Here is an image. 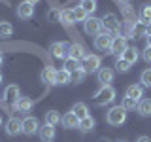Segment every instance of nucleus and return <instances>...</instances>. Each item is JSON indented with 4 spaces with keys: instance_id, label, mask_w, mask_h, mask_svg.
<instances>
[{
    "instance_id": "22",
    "label": "nucleus",
    "mask_w": 151,
    "mask_h": 142,
    "mask_svg": "<svg viewBox=\"0 0 151 142\" xmlns=\"http://www.w3.org/2000/svg\"><path fill=\"white\" fill-rule=\"evenodd\" d=\"M4 97H6V101H9V102L15 104V101L21 97V95H19V87H17L15 83H13V85H8V87H6V93H4Z\"/></svg>"
},
{
    "instance_id": "37",
    "label": "nucleus",
    "mask_w": 151,
    "mask_h": 142,
    "mask_svg": "<svg viewBox=\"0 0 151 142\" xmlns=\"http://www.w3.org/2000/svg\"><path fill=\"white\" fill-rule=\"evenodd\" d=\"M47 17H49V21H60V9H51Z\"/></svg>"
},
{
    "instance_id": "41",
    "label": "nucleus",
    "mask_w": 151,
    "mask_h": 142,
    "mask_svg": "<svg viewBox=\"0 0 151 142\" xmlns=\"http://www.w3.org/2000/svg\"><path fill=\"white\" fill-rule=\"evenodd\" d=\"M25 2H28V4H32V6H34V4H38L40 0H25Z\"/></svg>"
},
{
    "instance_id": "7",
    "label": "nucleus",
    "mask_w": 151,
    "mask_h": 142,
    "mask_svg": "<svg viewBox=\"0 0 151 142\" xmlns=\"http://www.w3.org/2000/svg\"><path fill=\"white\" fill-rule=\"evenodd\" d=\"M68 49H70V44H66V42H53L49 46V51L55 59H66L68 57Z\"/></svg>"
},
{
    "instance_id": "15",
    "label": "nucleus",
    "mask_w": 151,
    "mask_h": 142,
    "mask_svg": "<svg viewBox=\"0 0 151 142\" xmlns=\"http://www.w3.org/2000/svg\"><path fill=\"white\" fill-rule=\"evenodd\" d=\"M17 15H19V19H30L34 15V6L28 2H21L17 6Z\"/></svg>"
},
{
    "instance_id": "30",
    "label": "nucleus",
    "mask_w": 151,
    "mask_h": 142,
    "mask_svg": "<svg viewBox=\"0 0 151 142\" xmlns=\"http://www.w3.org/2000/svg\"><path fill=\"white\" fill-rule=\"evenodd\" d=\"M60 23L66 27H70V25H74V13H72V9H63L60 12Z\"/></svg>"
},
{
    "instance_id": "32",
    "label": "nucleus",
    "mask_w": 151,
    "mask_h": 142,
    "mask_svg": "<svg viewBox=\"0 0 151 142\" xmlns=\"http://www.w3.org/2000/svg\"><path fill=\"white\" fill-rule=\"evenodd\" d=\"M45 123H49V125H57V123H60V114L57 110L45 112Z\"/></svg>"
},
{
    "instance_id": "25",
    "label": "nucleus",
    "mask_w": 151,
    "mask_h": 142,
    "mask_svg": "<svg viewBox=\"0 0 151 142\" xmlns=\"http://www.w3.org/2000/svg\"><path fill=\"white\" fill-rule=\"evenodd\" d=\"M94 125H96V121H94L91 116H87V117H83V120H79L78 129H79V131H83V133H89V131H93V129H94Z\"/></svg>"
},
{
    "instance_id": "24",
    "label": "nucleus",
    "mask_w": 151,
    "mask_h": 142,
    "mask_svg": "<svg viewBox=\"0 0 151 142\" xmlns=\"http://www.w3.org/2000/svg\"><path fill=\"white\" fill-rule=\"evenodd\" d=\"M123 59L127 61V63H130V64H134V63H138V49H136V47H127L125 49V53L121 55Z\"/></svg>"
},
{
    "instance_id": "20",
    "label": "nucleus",
    "mask_w": 151,
    "mask_h": 142,
    "mask_svg": "<svg viewBox=\"0 0 151 142\" xmlns=\"http://www.w3.org/2000/svg\"><path fill=\"white\" fill-rule=\"evenodd\" d=\"M68 83H72V74H70L68 70H64V68L57 70V80H55V85H68Z\"/></svg>"
},
{
    "instance_id": "47",
    "label": "nucleus",
    "mask_w": 151,
    "mask_h": 142,
    "mask_svg": "<svg viewBox=\"0 0 151 142\" xmlns=\"http://www.w3.org/2000/svg\"><path fill=\"white\" fill-rule=\"evenodd\" d=\"M117 142H127V140H117Z\"/></svg>"
},
{
    "instance_id": "9",
    "label": "nucleus",
    "mask_w": 151,
    "mask_h": 142,
    "mask_svg": "<svg viewBox=\"0 0 151 142\" xmlns=\"http://www.w3.org/2000/svg\"><path fill=\"white\" fill-rule=\"evenodd\" d=\"M6 135L8 136H17L23 133V120H17V117H9L6 121Z\"/></svg>"
},
{
    "instance_id": "43",
    "label": "nucleus",
    "mask_w": 151,
    "mask_h": 142,
    "mask_svg": "<svg viewBox=\"0 0 151 142\" xmlns=\"http://www.w3.org/2000/svg\"><path fill=\"white\" fill-rule=\"evenodd\" d=\"M2 63H4V55H2V51H0V66H2Z\"/></svg>"
},
{
    "instance_id": "27",
    "label": "nucleus",
    "mask_w": 151,
    "mask_h": 142,
    "mask_svg": "<svg viewBox=\"0 0 151 142\" xmlns=\"http://www.w3.org/2000/svg\"><path fill=\"white\" fill-rule=\"evenodd\" d=\"M78 68H81V63H79V61L72 59V57H66V59H64V70H68V72L72 74Z\"/></svg>"
},
{
    "instance_id": "18",
    "label": "nucleus",
    "mask_w": 151,
    "mask_h": 142,
    "mask_svg": "<svg viewBox=\"0 0 151 142\" xmlns=\"http://www.w3.org/2000/svg\"><path fill=\"white\" fill-rule=\"evenodd\" d=\"M70 112H72L78 120H83V117L89 116V108H87V104H85V102H76Z\"/></svg>"
},
{
    "instance_id": "19",
    "label": "nucleus",
    "mask_w": 151,
    "mask_h": 142,
    "mask_svg": "<svg viewBox=\"0 0 151 142\" xmlns=\"http://www.w3.org/2000/svg\"><path fill=\"white\" fill-rule=\"evenodd\" d=\"M136 110L142 117H149L151 116V99H142L138 102V106H136Z\"/></svg>"
},
{
    "instance_id": "3",
    "label": "nucleus",
    "mask_w": 151,
    "mask_h": 142,
    "mask_svg": "<svg viewBox=\"0 0 151 142\" xmlns=\"http://www.w3.org/2000/svg\"><path fill=\"white\" fill-rule=\"evenodd\" d=\"M102 27L106 32H110L111 36H119L121 34V21L117 19L115 13H106L102 17Z\"/></svg>"
},
{
    "instance_id": "23",
    "label": "nucleus",
    "mask_w": 151,
    "mask_h": 142,
    "mask_svg": "<svg viewBox=\"0 0 151 142\" xmlns=\"http://www.w3.org/2000/svg\"><path fill=\"white\" fill-rule=\"evenodd\" d=\"M119 8H121V13L125 15V19H127V21H134V17H136V12H134V8H132L129 2H121V4H119Z\"/></svg>"
},
{
    "instance_id": "1",
    "label": "nucleus",
    "mask_w": 151,
    "mask_h": 142,
    "mask_svg": "<svg viewBox=\"0 0 151 142\" xmlns=\"http://www.w3.org/2000/svg\"><path fill=\"white\" fill-rule=\"evenodd\" d=\"M106 121L110 123L111 127H119V125H123V123L127 121V110L121 106H113V108H110L108 110V114H106Z\"/></svg>"
},
{
    "instance_id": "10",
    "label": "nucleus",
    "mask_w": 151,
    "mask_h": 142,
    "mask_svg": "<svg viewBox=\"0 0 151 142\" xmlns=\"http://www.w3.org/2000/svg\"><path fill=\"white\" fill-rule=\"evenodd\" d=\"M85 64H83V68H85V72H98L100 70V63H102V59L98 55H87L85 57Z\"/></svg>"
},
{
    "instance_id": "5",
    "label": "nucleus",
    "mask_w": 151,
    "mask_h": 142,
    "mask_svg": "<svg viewBox=\"0 0 151 142\" xmlns=\"http://www.w3.org/2000/svg\"><path fill=\"white\" fill-rule=\"evenodd\" d=\"M83 30L87 32V34H91V36L100 34V32L104 30V27H102V19L89 15L87 19H85V23H83Z\"/></svg>"
},
{
    "instance_id": "6",
    "label": "nucleus",
    "mask_w": 151,
    "mask_h": 142,
    "mask_svg": "<svg viewBox=\"0 0 151 142\" xmlns=\"http://www.w3.org/2000/svg\"><path fill=\"white\" fill-rule=\"evenodd\" d=\"M127 47H129V44H127V38L123 36V34L113 36V40H111V47H110V53L117 55V57H121L123 53H125Z\"/></svg>"
},
{
    "instance_id": "4",
    "label": "nucleus",
    "mask_w": 151,
    "mask_h": 142,
    "mask_svg": "<svg viewBox=\"0 0 151 142\" xmlns=\"http://www.w3.org/2000/svg\"><path fill=\"white\" fill-rule=\"evenodd\" d=\"M111 40H113V36L110 34V32L102 30L100 34H96V36H94V47H96L98 51H102V53H110Z\"/></svg>"
},
{
    "instance_id": "26",
    "label": "nucleus",
    "mask_w": 151,
    "mask_h": 142,
    "mask_svg": "<svg viewBox=\"0 0 151 142\" xmlns=\"http://www.w3.org/2000/svg\"><path fill=\"white\" fill-rule=\"evenodd\" d=\"M72 13H74V21H76V23H85V19L89 17V13L85 12L81 6H76V8L72 9Z\"/></svg>"
},
{
    "instance_id": "16",
    "label": "nucleus",
    "mask_w": 151,
    "mask_h": 142,
    "mask_svg": "<svg viewBox=\"0 0 151 142\" xmlns=\"http://www.w3.org/2000/svg\"><path fill=\"white\" fill-rule=\"evenodd\" d=\"M60 123H63L64 129H76V127L79 125V120L74 116L72 112H66L63 117H60Z\"/></svg>"
},
{
    "instance_id": "14",
    "label": "nucleus",
    "mask_w": 151,
    "mask_h": 142,
    "mask_svg": "<svg viewBox=\"0 0 151 142\" xmlns=\"http://www.w3.org/2000/svg\"><path fill=\"white\" fill-rule=\"evenodd\" d=\"M96 76H98V82H100L102 85H111V82H113V70L111 68H108V66H102L100 70L96 72Z\"/></svg>"
},
{
    "instance_id": "39",
    "label": "nucleus",
    "mask_w": 151,
    "mask_h": 142,
    "mask_svg": "<svg viewBox=\"0 0 151 142\" xmlns=\"http://www.w3.org/2000/svg\"><path fill=\"white\" fill-rule=\"evenodd\" d=\"M136 142H151V138H149V136H138Z\"/></svg>"
},
{
    "instance_id": "11",
    "label": "nucleus",
    "mask_w": 151,
    "mask_h": 142,
    "mask_svg": "<svg viewBox=\"0 0 151 142\" xmlns=\"http://www.w3.org/2000/svg\"><path fill=\"white\" fill-rule=\"evenodd\" d=\"M68 57H72V59H76V61H79V63H81V59H85V57H87V51H85V47H83L81 44L74 42V44H70Z\"/></svg>"
},
{
    "instance_id": "38",
    "label": "nucleus",
    "mask_w": 151,
    "mask_h": 142,
    "mask_svg": "<svg viewBox=\"0 0 151 142\" xmlns=\"http://www.w3.org/2000/svg\"><path fill=\"white\" fill-rule=\"evenodd\" d=\"M142 57H144L145 63H151V47L149 46H145V49L142 51Z\"/></svg>"
},
{
    "instance_id": "17",
    "label": "nucleus",
    "mask_w": 151,
    "mask_h": 142,
    "mask_svg": "<svg viewBox=\"0 0 151 142\" xmlns=\"http://www.w3.org/2000/svg\"><path fill=\"white\" fill-rule=\"evenodd\" d=\"M55 80H57V70L53 66H45L42 70V82H45L47 85H55Z\"/></svg>"
},
{
    "instance_id": "21",
    "label": "nucleus",
    "mask_w": 151,
    "mask_h": 142,
    "mask_svg": "<svg viewBox=\"0 0 151 142\" xmlns=\"http://www.w3.org/2000/svg\"><path fill=\"white\" fill-rule=\"evenodd\" d=\"M32 104H34V102H32L28 97H19L13 106H15V110H17V112H28V110L32 108Z\"/></svg>"
},
{
    "instance_id": "13",
    "label": "nucleus",
    "mask_w": 151,
    "mask_h": 142,
    "mask_svg": "<svg viewBox=\"0 0 151 142\" xmlns=\"http://www.w3.org/2000/svg\"><path fill=\"white\" fill-rule=\"evenodd\" d=\"M125 97H130V99H134L136 102H140L142 99H144V85H138V83L129 85V87H127Z\"/></svg>"
},
{
    "instance_id": "45",
    "label": "nucleus",
    "mask_w": 151,
    "mask_h": 142,
    "mask_svg": "<svg viewBox=\"0 0 151 142\" xmlns=\"http://www.w3.org/2000/svg\"><path fill=\"white\" fill-rule=\"evenodd\" d=\"M121 2H129V0H119V4H121Z\"/></svg>"
},
{
    "instance_id": "2",
    "label": "nucleus",
    "mask_w": 151,
    "mask_h": 142,
    "mask_svg": "<svg viewBox=\"0 0 151 142\" xmlns=\"http://www.w3.org/2000/svg\"><path fill=\"white\" fill-rule=\"evenodd\" d=\"M115 101V89L111 85H102L96 93H94V104L104 106V104H111Z\"/></svg>"
},
{
    "instance_id": "31",
    "label": "nucleus",
    "mask_w": 151,
    "mask_h": 142,
    "mask_svg": "<svg viewBox=\"0 0 151 142\" xmlns=\"http://www.w3.org/2000/svg\"><path fill=\"white\" fill-rule=\"evenodd\" d=\"M13 34V25L8 21H0V38H8Z\"/></svg>"
},
{
    "instance_id": "8",
    "label": "nucleus",
    "mask_w": 151,
    "mask_h": 142,
    "mask_svg": "<svg viewBox=\"0 0 151 142\" xmlns=\"http://www.w3.org/2000/svg\"><path fill=\"white\" fill-rule=\"evenodd\" d=\"M38 131H40V121H38L34 116H27L25 120H23V133H25L27 136H32V135H36Z\"/></svg>"
},
{
    "instance_id": "29",
    "label": "nucleus",
    "mask_w": 151,
    "mask_h": 142,
    "mask_svg": "<svg viewBox=\"0 0 151 142\" xmlns=\"http://www.w3.org/2000/svg\"><path fill=\"white\" fill-rule=\"evenodd\" d=\"M113 66H115L117 72L125 74V72H129V70H130V66H132V64H130V63H127L123 57H117V59H115V64H113Z\"/></svg>"
},
{
    "instance_id": "33",
    "label": "nucleus",
    "mask_w": 151,
    "mask_h": 142,
    "mask_svg": "<svg viewBox=\"0 0 151 142\" xmlns=\"http://www.w3.org/2000/svg\"><path fill=\"white\" fill-rule=\"evenodd\" d=\"M140 82L144 87H151V68H145L144 72L140 74Z\"/></svg>"
},
{
    "instance_id": "40",
    "label": "nucleus",
    "mask_w": 151,
    "mask_h": 142,
    "mask_svg": "<svg viewBox=\"0 0 151 142\" xmlns=\"http://www.w3.org/2000/svg\"><path fill=\"white\" fill-rule=\"evenodd\" d=\"M145 36H151V23L145 25Z\"/></svg>"
},
{
    "instance_id": "12",
    "label": "nucleus",
    "mask_w": 151,
    "mask_h": 142,
    "mask_svg": "<svg viewBox=\"0 0 151 142\" xmlns=\"http://www.w3.org/2000/svg\"><path fill=\"white\" fill-rule=\"evenodd\" d=\"M38 135H40L42 142H53V138H55V125L44 123V125L40 127V131H38Z\"/></svg>"
},
{
    "instance_id": "46",
    "label": "nucleus",
    "mask_w": 151,
    "mask_h": 142,
    "mask_svg": "<svg viewBox=\"0 0 151 142\" xmlns=\"http://www.w3.org/2000/svg\"><path fill=\"white\" fill-rule=\"evenodd\" d=\"M0 125H2V116H0Z\"/></svg>"
},
{
    "instance_id": "34",
    "label": "nucleus",
    "mask_w": 151,
    "mask_h": 142,
    "mask_svg": "<svg viewBox=\"0 0 151 142\" xmlns=\"http://www.w3.org/2000/svg\"><path fill=\"white\" fill-rule=\"evenodd\" d=\"M121 106L125 108V110H136L138 102H136L134 99H130V97H123V101H121Z\"/></svg>"
},
{
    "instance_id": "36",
    "label": "nucleus",
    "mask_w": 151,
    "mask_h": 142,
    "mask_svg": "<svg viewBox=\"0 0 151 142\" xmlns=\"http://www.w3.org/2000/svg\"><path fill=\"white\" fill-rule=\"evenodd\" d=\"M79 6H81L85 12L89 13V15H91L94 9H96V2H94V0H81V4H79Z\"/></svg>"
},
{
    "instance_id": "28",
    "label": "nucleus",
    "mask_w": 151,
    "mask_h": 142,
    "mask_svg": "<svg viewBox=\"0 0 151 142\" xmlns=\"http://www.w3.org/2000/svg\"><path fill=\"white\" fill-rule=\"evenodd\" d=\"M138 23H142V25H149V23H151V6H144V8H142Z\"/></svg>"
},
{
    "instance_id": "42",
    "label": "nucleus",
    "mask_w": 151,
    "mask_h": 142,
    "mask_svg": "<svg viewBox=\"0 0 151 142\" xmlns=\"http://www.w3.org/2000/svg\"><path fill=\"white\" fill-rule=\"evenodd\" d=\"M145 42H147V46L151 47V36H145Z\"/></svg>"
},
{
    "instance_id": "44",
    "label": "nucleus",
    "mask_w": 151,
    "mask_h": 142,
    "mask_svg": "<svg viewBox=\"0 0 151 142\" xmlns=\"http://www.w3.org/2000/svg\"><path fill=\"white\" fill-rule=\"evenodd\" d=\"M0 83H2V72H0Z\"/></svg>"
},
{
    "instance_id": "35",
    "label": "nucleus",
    "mask_w": 151,
    "mask_h": 142,
    "mask_svg": "<svg viewBox=\"0 0 151 142\" xmlns=\"http://www.w3.org/2000/svg\"><path fill=\"white\" fill-rule=\"evenodd\" d=\"M85 76H87V72H85V68L81 66V68H78L76 72H72V82L74 83H81L85 80Z\"/></svg>"
}]
</instances>
